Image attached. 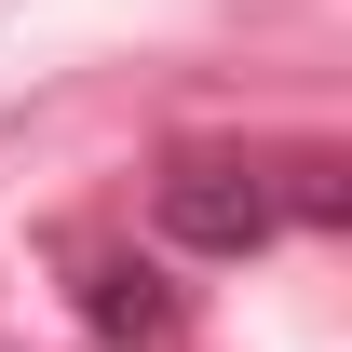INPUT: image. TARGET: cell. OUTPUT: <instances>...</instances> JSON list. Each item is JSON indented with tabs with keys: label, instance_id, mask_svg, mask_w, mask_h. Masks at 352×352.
Returning <instances> with one entry per match:
<instances>
[{
	"label": "cell",
	"instance_id": "6da1fadb",
	"mask_svg": "<svg viewBox=\"0 0 352 352\" xmlns=\"http://www.w3.org/2000/svg\"><path fill=\"white\" fill-rule=\"evenodd\" d=\"M339 163L325 149H190V163H163V190H149V217H163V244H190V258H258V244H285V230H339Z\"/></svg>",
	"mask_w": 352,
	"mask_h": 352
}]
</instances>
